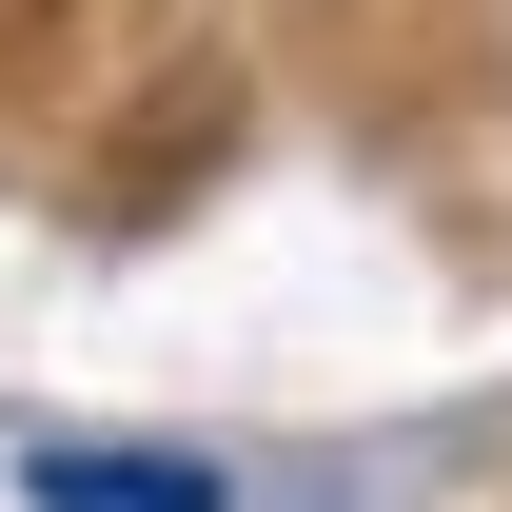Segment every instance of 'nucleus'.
Returning a JSON list of instances; mask_svg holds the SVG:
<instances>
[{"instance_id":"1","label":"nucleus","mask_w":512,"mask_h":512,"mask_svg":"<svg viewBox=\"0 0 512 512\" xmlns=\"http://www.w3.org/2000/svg\"><path fill=\"white\" fill-rule=\"evenodd\" d=\"M20 512H237V473L178 434H20Z\"/></svg>"}]
</instances>
